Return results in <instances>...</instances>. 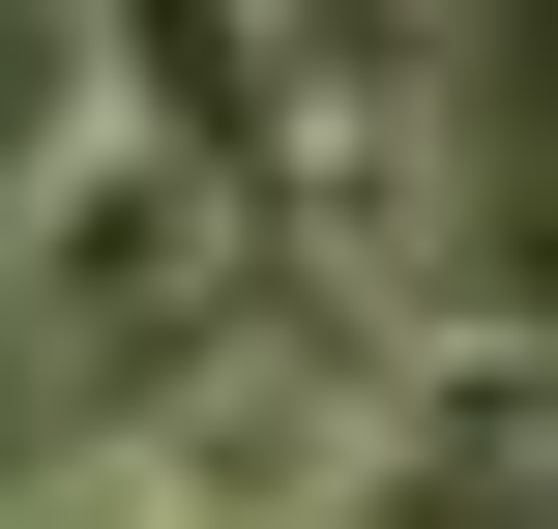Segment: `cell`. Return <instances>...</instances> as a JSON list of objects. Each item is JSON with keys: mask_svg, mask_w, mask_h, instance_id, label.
Here are the masks:
<instances>
[{"mask_svg": "<svg viewBox=\"0 0 558 529\" xmlns=\"http://www.w3.org/2000/svg\"><path fill=\"white\" fill-rule=\"evenodd\" d=\"M235 294H265V177H235V118H177L147 29H59V88H29V147H0V383L147 412Z\"/></svg>", "mask_w": 558, "mask_h": 529, "instance_id": "obj_1", "label": "cell"}, {"mask_svg": "<svg viewBox=\"0 0 558 529\" xmlns=\"http://www.w3.org/2000/svg\"><path fill=\"white\" fill-rule=\"evenodd\" d=\"M235 59H265V236H294V324L412 353V324L471 294V59H441V29H353V0H294V29H235Z\"/></svg>", "mask_w": 558, "mask_h": 529, "instance_id": "obj_2", "label": "cell"}, {"mask_svg": "<svg viewBox=\"0 0 558 529\" xmlns=\"http://www.w3.org/2000/svg\"><path fill=\"white\" fill-rule=\"evenodd\" d=\"M353 471H383V353L294 324V294H235V324L118 412V501L147 529H353Z\"/></svg>", "mask_w": 558, "mask_h": 529, "instance_id": "obj_3", "label": "cell"}, {"mask_svg": "<svg viewBox=\"0 0 558 529\" xmlns=\"http://www.w3.org/2000/svg\"><path fill=\"white\" fill-rule=\"evenodd\" d=\"M353 529H558V294H441V324L383 353Z\"/></svg>", "mask_w": 558, "mask_h": 529, "instance_id": "obj_4", "label": "cell"}, {"mask_svg": "<svg viewBox=\"0 0 558 529\" xmlns=\"http://www.w3.org/2000/svg\"><path fill=\"white\" fill-rule=\"evenodd\" d=\"M0 529H147V501H118V442H59V471H0Z\"/></svg>", "mask_w": 558, "mask_h": 529, "instance_id": "obj_5", "label": "cell"}]
</instances>
